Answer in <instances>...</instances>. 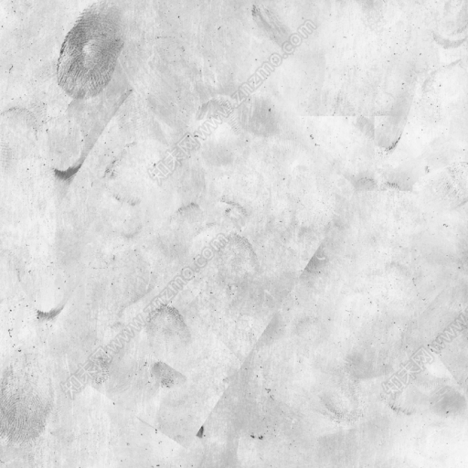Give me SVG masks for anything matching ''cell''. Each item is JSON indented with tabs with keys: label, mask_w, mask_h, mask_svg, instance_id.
I'll list each match as a JSON object with an SVG mask.
<instances>
[{
	"label": "cell",
	"mask_w": 468,
	"mask_h": 468,
	"mask_svg": "<svg viewBox=\"0 0 468 468\" xmlns=\"http://www.w3.org/2000/svg\"><path fill=\"white\" fill-rule=\"evenodd\" d=\"M122 47L117 12L106 6L87 11L63 44L58 80L77 98L101 92L110 81Z\"/></svg>",
	"instance_id": "obj_1"
}]
</instances>
